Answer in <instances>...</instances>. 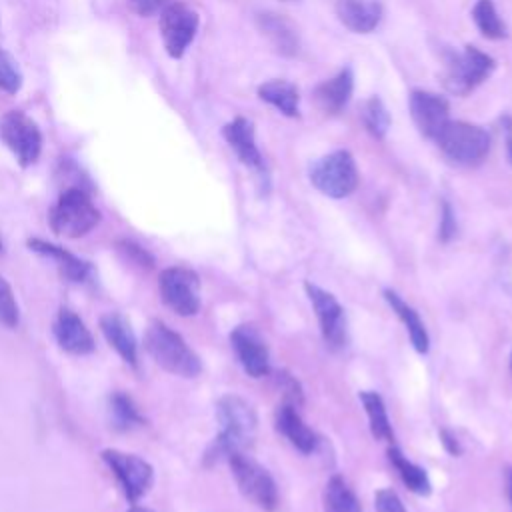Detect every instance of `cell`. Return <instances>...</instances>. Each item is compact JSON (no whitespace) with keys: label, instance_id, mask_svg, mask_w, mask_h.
Segmentation results:
<instances>
[{"label":"cell","instance_id":"9c48e42d","mask_svg":"<svg viewBox=\"0 0 512 512\" xmlns=\"http://www.w3.org/2000/svg\"><path fill=\"white\" fill-rule=\"evenodd\" d=\"M200 26L198 12L184 2H170L160 12V38L170 58L180 60L196 38Z\"/></svg>","mask_w":512,"mask_h":512},{"label":"cell","instance_id":"d4e9b609","mask_svg":"<svg viewBox=\"0 0 512 512\" xmlns=\"http://www.w3.org/2000/svg\"><path fill=\"white\" fill-rule=\"evenodd\" d=\"M388 458H390V464L396 468L398 476L402 478V482L416 494L420 496H428L430 494V478L426 474L424 468L416 466L414 462H410L396 446H390L388 448Z\"/></svg>","mask_w":512,"mask_h":512},{"label":"cell","instance_id":"3957f363","mask_svg":"<svg viewBox=\"0 0 512 512\" xmlns=\"http://www.w3.org/2000/svg\"><path fill=\"white\" fill-rule=\"evenodd\" d=\"M434 142L444 158L458 166L480 164L488 156L492 144L488 130L464 120H448Z\"/></svg>","mask_w":512,"mask_h":512},{"label":"cell","instance_id":"4dcf8cb0","mask_svg":"<svg viewBox=\"0 0 512 512\" xmlns=\"http://www.w3.org/2000/svg\"><path fill=\"white\" fill-rule=\"evenodd\" d=\"M22 84H24V74L18 62L4 48H0V90L14 96L22 90Z\"/></svg>","mask_w":512,"mask_h":512},{"label":"cell","instance_id":"e575fe53","mask_svg":"<svg viewBox=\"0 0 512 512\" xmlns=\"http://www.w3.org/2000/svg\"><path fill=\"white\" fill-rule=\"evenodd\" d=\"M456 232V218H454V212H452V206L448 202L442 204V216H440V240L442 242H448Z\"/></svg>","mask_w":512,"mask_h":512},{"label":"cell","instance_id":"7c38bea8","mask_svg":"<svg viewBox=\"0 0 512 512\" xmlns=\"http://www.w3.org/2000/svg\"><path fill=\"white\" fill-rule=\"evenodd\" d=\"M408 108L414 126L424 138L434 140L442 126L450 120V104L444 96L428 90H412Z\"/></svg>","mask_w":512,"mask_h":512},{"label":"cell","instance_id":"8d00e7d4","mask_svg":"<svg viewBox=\"0 0 512 512\" xmlns=\"http://www.w3.org/2000/svg\"><path fill=\"white\" fill-rule=\"evenodd\" d=\"M440 440H442V444H444V448L450 452V454H460V444H458V440L448 432V430H442L440 432Z\"/></svg>","mask_w":512,"mask_h":512},{"label":"cell","instance_id":"484cf974","mask_svg":"<svg viewBox=\"0 0 512 512\" xmlns=\"http://www.w3.org/2000/svg\"><path fill=\"white\" fill-rule=\"evenodd\" d=\"M472 20L478 32L488 40H502L508 34V28L500 18L494 0H476L472 8Z\"/></svg>","mask_w":512,"mask_h":512},{"label":"cell","instance_id":"603a6c76","mask_svg":"<svg viewBox=\"0 0 512 512\" xmlns=\"http://www.w3.org/2000/svg\"><path fill=\"white\" fill-rule=\"evenodd\" d=\"M258 96H260V100L268 102L270 106H274L280 114H284L288 118L300 116V92H298L296 84H292L288 80L274 78V80L260 84Z\"/></svg>","mask_w":512,"mask_h":512},{"label":"cell","instance_id":"44dd1931","mask_svg":"<svg viewBox=\"0 0 512 512\" xmlns=\"http://www.w3.org/2000/svg\"><path fill=\"white\" fill-rule=\"evenodd\" d=\"M100 330L106 342L118 352V356L130 364L132 368L138 366V346L130 322L118 312H106L100 318Z\"/></svg>","mask_w":512,"mask_h":512},{"label":"cell","instance_id":"d6986e66","mask_svg":"<svg viewBox=\"0 0 512 512\" xmlns=\"http://www.w3.org/2000/svg\"><path fill=\"white\" fill-rule=\"evenodd\" d=\"M28 248L50 258L58 272L62 274V278L70 280V282H84L90 278V272H92V266L90 262L78 258L76 254L68 252L66 248L58 246V244H52V242H46L42 238H28Z\"/></svg>","mask_w":512,"mask_h":512},{"label":"cell","instance_id":"f35d334b","mask_svg":"<svg viewBox=\"0 0 512 512\" xmlns=\"http://www.w3.org/2000/svg\"><path fill=\"white\" fill-rule=\"evenodd\" d=\"M504 484H506L508 502H510V506H512V468H506V472H504Z\"/></svg>","mask_w":512,"mask_h":512},{"label":"cell","instance_id":"d590c367","mask_svg":"<svg viewBox=\"0 0 512 512\" xmlns=\"http://www.w3.org/2000/svg\"><path fill=\"white\" fill-rule=\"evenodd\" d=\"M118 246H120V252H124V254L128 256V260H132V262H136V264H140V266H152L150 254H148L144 248H140L138 244L128 242V240H122Z\"/></svg>","mask_w":512,"mask_h":512},{"label":"cell","instance_id":"ba28073f","mask_svg":"<svg viewBox=\"0 0 512 512\" xmlns=\"http://www.w3.org/2000/svg\"><path fill=\"white\" fill-rule=\"evenodd\" d=\"M232 476L240 492L262 510H274L278 504V492L272 476L256 460L244 452H234L228 456Z\"/></svg>","mask_w":512,"mask_h":512},{"label":"cell","instance_id":"7bdbcfd3","mask_svg":"<svg viewBox=\"0 0 512 512\" xmlns=\"http://www.w3.org/2000/svg\"><path fill=\"white\" fill-rule=\"evenodd\" d=\"M286 2H290V0H286Z\"/></svg>","mask_w":512,"mask_h":512},{"label":"cell","instance_id":"74e56055","mask_svg":"<svg viewBox=\"0 0 512 512\" xmlns=\"http://www.w3.org/2000/svg\"><path fill=\"white\" fill-rule=\"evenodd\" d=\"M502 126L506 132V154H508V160L512 162V116H504Z\"/></svg>","mask_w":512,"mask_h":512},{"label":"cell","instance_id":"836d02e7","mask_svg":"<svg viewBox=\"0 0 512 512\" xmlns=\"http://www.w3.org/2000/svg\"><path fill=\"white\" fill-rule=\"evenodd\" d=\"M170 2H174V0H128V6L134 14L148 18V16L160 14Z\"/></svg>","mask_w":512,"mask_h":512},{"label":"cell","instance_id":"cb8c5ba5","mask_svg":"<svg viewBox=\"0 0 512 512\" xmlns=\"http://www.w3.org/2000/svg\"><path fill=\"white\" fill-rule=\"evenodd\" d=\"M384 298L386 302L390 304V308L396 312V316L402 320V324L406 326L408 330V336L412 340V346L420 352V354H426L428 352V346H430V338H428V332H426V326L424 322L420 320L418 312L408 306L396 292L392 290H386L384 292Z\"/></svg>","mask_w":512,"mask_h":512},{"label":"cell","instance_id":"e0dca14e","mask_svg":"<svg viewBox=\"0 0 512 512\" xmlns=\"http://www.w3.org/2000/svg\"><path fill=\"white\" fill-rule=\"evenodd\" d=\"M352 92H354V72L350 66H346L336 76L320 82L314 88L312 96L320 112L328 116H336L348 106Z\"/></svg>","mask_w":512,"mask_h":512},{"label":"cell","instance_id":"52a82bcc","mask_svg":"<svg viewBox=\"0 0 512 512\" xmlns=\"http://www.w3.org/2000/svg\"><path fill=\"white\" fill-rule=\"evenodd\" d=\"M0 142L14 154L22 168L38 162L44 136L36 120L22 110H8L0 116Z\"/></svg>","mask_w":512,"mask_h":512},{"label":"cell","instance_id":"d6a6232c","mask_svg":"<svg viewBox=\"0 0 512 512\" xmlns=\"http://www.w3.org/2000/svg\"><path fill=\"white\" fill-rule=\"evenodd\" d=\"M374 506H376V512H406L398 494L388 490V488H382V490L376 492Z\"/></svg>","mask_w":512,"mask_h":512},{"label":"cell","instance_id":"ffe728a7","mask_svg":"<svg viewBox=\"0 0 512 512\" xmlns=\"http://www.w3.org/2000/svg\"><path fill=\"white\" fill-rule=\"evenodd\" d=\"M262 36L282 56H296L300 50V36L294 24L276 12H262L256 18Z\"/></svg>","mask_w":512,"mask_h":512},{"label":"cell","instance_id":"7a4b0ae2","mask_svg":"<svg viewBox=\"0 0 512 512\" xmlns=\"http://www.w3.org/2000/svg\"><path fill=\"white\" fill-rule=\"evenodd\" d=\"M144 346L148 354L154 358V362L166 372L184 378H194L202 370L200 358L186 344V340L160 320L150 322L144 336Z\"/></svg>","mask_w":512,"mask_h":512},{"label":"cell","instance_id":"2e32d148","mask_svg":"<svg viewBox=\"0 0 512 512\" xmlns=\"http://www.w3.org/2000/svg\"><path fill=\"white\" fill-rule=\"evenodd\" d=\"M54 336L58 346L74 356H86L94 350V338L84 320L70 308H60L54 322Z\"/></svg>","mask_w":512,"mask_h":512},{"label":"cell","instance_id":"7402d4cb","mask_svg":"<svg viewBox=\"0 0 512 512\" xmlns=\"http://www.w3.org/2000/svg\"><path fill=\"white\" fill-rule=\"evenodd\" d=\"M276 428L278 432L288 438V442L298 448L304 454L314 452L316 448V434L304 424V420L300 418V414L296 412V406L284 402L278 410H276Z\"/></svg>","mask_w":512,"mask_h":512},{"label":"cell","instance_id":"83f0119b","mask_svg":"<svg viewBox=\"0 0 512 512\" xmlns=\"http://www.w3.org/2000/svg\"><path fill=\"white\" fill-rule=\"evenodd\" d=\"M360 402L368 414V424H370V432L376 440H392V428H390V420L386 414V406L384 400L380 398V394L376 392H360Z\"/></svg>","mask_w":512,"mask_h":512},{"label":"cell","instance_id":"f546056e","mask_svg":"<svg viewBox=\"0 0 512 512\" xmlns=\"http://www.w3.org/2000/svg\"><path fill=\"white\" fill-rule=\"evenodd\" d=\"M362 122L366 126V130L376 138V140H382L386 134H388V128H390V112L388 108L384 106V102L378 98V96H372L364 102V108H362Z\"/></svg>","mask_w":512,"mask_h":512},{"label":"cell","instance_id":"6da1fadb","mask_svg":"<svg viewBox=\"0 0 512 512\" xmlns=\"http://www.w3.org/2000/svg\"><path fill=\"white\" fill-rule=\"evenodd\" d=\"M216 418L220 422V434L214 440L210 456H230L244 452L256 434L254 408L236 394H226L216 404Z\"/></svg>","mask_w":512,"mask_h":512},{"label":"cell","instance_id":"ab89813d","mask_svg":"<svg viewBox=\"0 0 512 512\" xmlns=\"http://www.w3.org/2000/svg\"><path fill=\"white\" fill-rule=\"evenodd\" d=\"M128 512H154V510H150V508H144V506H132Z\"/></svg>","mask_w":512,"mask_h":512},{"label":"cell","instance_id":"ac0fdd59","mask_svg":"<svg viewBox=\"0 0 512 512\" xmlns=\"http://www.w3.org/2000/svg\"><path fill=\"white\" fill-rule=\"evenodd\" d=\"M336 16L344 28L356 34H370L384 16L380 0H338Z\"/></svg>","mask_w":512,"mask_h":512},{"label":"cell","instance_id":"1f68e13d","mask_svg":"<svg viewBox=\"0 0 512 512\" xmlns=\"http://www.w3.org/2000/svg\"><path fill=\"white\" fill-rule=\"evenodd\" d=\"M18 320H20V310H18L16 296L8 280L0 274V324L6 328H16Z\"/></svg>","mask_w":512,"mask_h":512},{"label":"cell","instance_id":"8fae6325","mask_svg":"<svg viewBox=\"0 0 512 512\" xmlns=\"http://www.w3.org/2000/svg\"><path fill=\"white\" fill-rule=\"evenodd\" d=\"M158 288L164 304L176 314L194 316L200 310V278L194 270L170 266L162 270Z\"/></svg>","mask_w":512,"mask_h":512},{"label":"cell","instance_id":"30bf717a","mask_svg":"<svg viewBox=\"0 0 512 512\" xmlns=\"http://www.w3.org/2000/svg\"><path fill=\"white\" fill-rule=\"evenodd\" d=\"M100 458L116 476L128 502L136 504L150 490L154 480V470L144 458L116 450V448L102 450Z\"/></svg>","mask_w":512,"mask_h":512},{"label":"cell","instance_id":"4316f807","mask_svg":"<svg viewBox=\"0 0 512 512\" xmlns=\"http://www.w3.org/2000/svg\"><path fill=\"white\" fill-rule=\"evenodd\" d=\"M324 512H362L360 502L342 476H332L324 488Z\"/></svg>","mask_w":512,"mask_h":512},{"label":"cell","instance_id":"60d3db41","mask_svg":"<svg viewBox=\"0 0 512 512\" xmlns=\"http://www.w3.org/2000/svg\"><path fill=\"white\" fill-rule=\"evenodd\" d=\"M510 372H512V352H510Z\"/></svg>","mask_w":512,"mask_h":512},{"label":"cell","instance_id":"8992f818","mask_svg":"<svg viewBox=\"0 0 512 512\" xmlns=\"http://www.w3.org/2000/svg\"><path fill=\"white\" fill-rule=\"evenodd\" d=\"M496 60L476 46H464L460 54H450L446 60L444 86L456 96H466L492 76Z\"/></svg>","mask_w":512,"mask_h":512},{"label":"cell","instance_id":"f1b7e54d","mask_svg":"<svg viewBox=\"0 0 512 512\" xmlns=\"http://www.w3.org/2000/svg\"><path fill=\"white\" fill-rule=\"evenodd\" d=\"M110 416H112V426L118 430H132L136 426H142L144 422L134 400L120 390L110 396Z\"/></svg>","mask_w":512,"mask_h":512},{"label":"cell","instance_id":"277c9868","mask_svg":"<svg viewBox=\"0 0 512 512\" xmlns=\"http://www.w3.org/2000/svg\"><path fill=\"white\" fill-rule=\"evenodd\" d=\"M100 222V210L82 186H68L60 192L50 210V228L64 238H80Z\"/></svg>","mask_w":512,"mask_h":512},{"label":"cell","instance_id":"5b68a950","mask_svg":"<svg viewBox=\"0 0 512 512\" xmlns=\"http://www.w3.org/2000/svg\"><path fill=\"white\" fill-rule=\"evenodd\" d=\"M312 186L328 198H346L358 186L356 160L348 150H334L310 168Z\"/></svg>","mask_w":512,"mask_h":512},{"label":"cell","instance_id":"9a60e30c","mask_svg":"<svg viewBox=\"0 0 512 512\" xmlns=\"http://www.w3.org/2000/svg\"><path fill=\"white\" fill-rule=\"evenodd\" d=\"M222 136L228 142V146L234 150V154L238 156V160L256 170L258 174L264 172L266 164L262 158V152L256 146V134H254V124L244 118V116H236L234 120H230L228 124L222 126Z\"/></svg>","mask_w":512,"mask_h":512},{"label":"cell","instance_id":"5bb4252c","mask_svg":"<svg viewBox=\"0 0 512 512\" xmlns=\"http://www.w3.org/2000/svg\"><path fill=\"white\" fill-rule=\"evenodd\" d=\"M230 344L248 376L260 378L270 372L268 346L252 326H236L230 332Z\"/></svg>","mask_w":512,"mask_h":512},{"label":"cell","instance_id":"b9f144b4","mask_svg":"<svg viewBox=\"0 0 512 512\" xmlns=\"http://www.w3.org/2000/svg\"><path fill=\"white\" fill-rule=\"evenodd\" d=\"M0 250H2V242H0Z\"/></svg>","mask_w":512,"mask_h":512},{"label":"cell","instance_id":"4fadbf2b","mask_svg":"<svg viewBox=\"0 0 512 512\" xmlns=\"http://www.w3.org/2000/svg\"><path fill=\"white\" fill-rule=\"evenodd\" d=\"M310 304L318 316L322 336L330 348H340L346 342V320L340 302L316 284H306Z\"/></svg>","mask_w":512,"mask_h":512}]
</instances>
